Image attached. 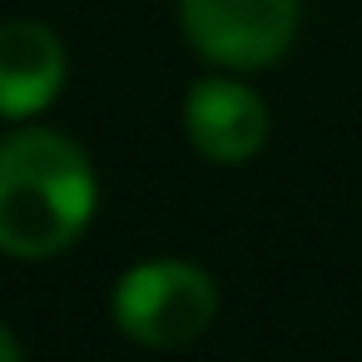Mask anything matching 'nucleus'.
Segmentation results:
<instances>
[{
  "mask_svg": "<svg viewBox=\"0 0 362 362\" xmlns=\"http://www.w3.org/2000/svg\"><path fill=\"white\" fill-rule=\"evenodd\" d=\"M70 60L50 25L40 21H6L0 25V119H35L65 90Z\"/></svg>",
  "mask_w": 362,
  "mask_h": 362,
  "instance_id": "nucleus-5",
  "label": "nucleus"
},
{
  "mask_svg": "<svg viewBox=\"0 0 362 362\" xmlns=\"http://www.w3.org/2000/svg\"><path fill=\"white\" fill-rule=\"evenodd\" d=\"M303 25V0H179L184 40L218 70L253 75L278 65Z\"/></svg>",
  "mask_w": 362,
  "mask_h": 362,
  "instance_id": "nucleus-3",
  "label": "nucleus"
},
{
  "mask_svg": "<svg viewBox=\"0 0 362 362\" xmlns=\"http://www.w3.org/2000/svg\"><path fill=\"white\" fill-rule=\"evenodd\" d=\"M110 313L129 342L174 352V347L199 342L214 327L218 288L189 258H144L115 283Z\"/></svg>",
  "mask_w": 362,
  "mask_h": 362,
  "instance_id": "nucleus-2",
  "label": "nucleus"
},
{
  "mask_svg": "<svg viewBox=\"0 0 362 362\" xmlns=\"http://www.w3.org/2000/svg\"><path fill=\"white\" fill-rule=\"evenodd\" d=\"M273 115L253 85H243L233 70L209 75L189 85L184 95V139L209 164H248L268 144Z\"/></svg>",
  "mask_w": 362,
  "mask_h": 362,
  "instance_id": "nucleus-4",
  "label": "nucleus"
},
{
  "mask_svg": "<svg viewBox=\"0 0 362 362\" xmlns=\"http://www.w3.org/2000/svg\"><path fill=\"white\" fill-rule=\"evenodd\" d=\"M100 179L90 154L45 124L0 134V253L45 263L75 248L95 218Z\"/></svg>",
  "mask_w": 362,
  "mask_h": 362,
  "instance_id": "nucleus-1",
  "label": "nucleus"
},
{
  "mask_svg": "<svg viewBox=\"0 0 362 362\" xmlns=\"http://www.w3.org/2000/svg\"><path fill=\"white\" fill-rule=\"evenodd\" d=\"M0 362H21V342H16V332L0 322Z\"/></svg>",
  "mask_w": 362,
  "mask_h": 362,
  "instance_id": "nucleus-6",
  "label": "nucleus"
}]
</instances>
